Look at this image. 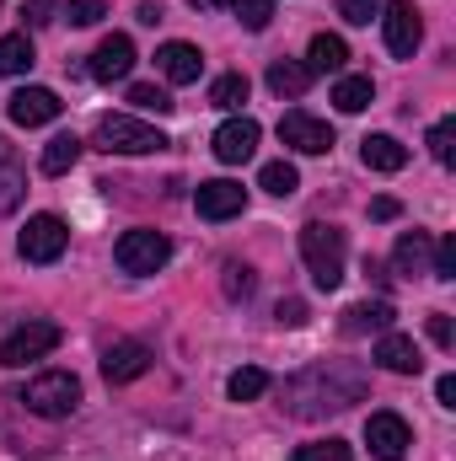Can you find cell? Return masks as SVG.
Returning <instances> with one entry per match:
<instances>
[{"label": "cell", "mask_w": 456, "mask_h": 461, "mask_svg": "<svg viewBox=\"0 0 456 461\" xmlns=\"http://www.w3.org/2000/svg\"><path fill=\"white\" fill-rule=\"evenodd\" d=\"M360 397H365V375L349 370V365H312V370L285 381V408L296 419H328V413H339Z\"/></svg>", "instance_id": "cell-1"}, {"label": "cell", "mask_w": 456, "mask_h": 461, "mask_svg": "<svg viewBox=\"0 0 456 461\" xmlns=\"http://www.w3.org/2000/svg\"><path fill=\"white\" fill-rule=\"evenodd\" d=\"M301 258H306L317 290H339L343 285V263H349V241H343L339 226L312 221V226H301Z\"/></svg>", "instance_id": "cell-2"}, {"label": "cell", "mask_w": 456, "mask_h": 461, "mask_svg": "<svg viewBox=\"0 0 456 461\" xmlns=\"http://www.w3.org/2000/svg\"><path fill=\"white\" fill-rule=\"evenodd\" d=\"M92 145H97V150H114V156H156V150H167L172 140H167L156 123H140V118H129V113H103Z\"/></svg>", "instance_id": "cell-3"}, {"label": "cell", "mask_w": 456, "mask_h": 461, "mask_svg": "<svg viewBox=\"0 0 456 461\" xmlns=\"http://www.w3.org/2000/svg\"><path fill=\"white\" fill-rule=\"evenodd\" d=\"M22 402H27V413H38V419H70V413L81 408V381H76L70 370H43V375L27 381Z\"/></svg>", "instance_id": "cell-4"}, {"label": "cell", "mask_w": 456, "mask_h": 461, "mask_svg": "<svg viewBox=\"0 0 456 461\" xmlns=\"http://www.w3.org/2000/svg\"><path fill=\"white\" fill-rule=\"evenodd\" d=\"M118 268L123 274H156V268H167V258H172V241L161 236V230H123L114 247Z\"/></svg>", "instance_id": "cell-5"}, {"label": "cell", "mask_w": 456, "mask_h": 461, "mask_svg": "<svg viewBox=\"0 0 456 461\" xmlns=\"http://www.w3.org/2000/svg\"><path fill=\"white\" fill-rule=\"evenodd\" d=\"M54 348H59V328H54V322H22L16 333L0 339V365H5V370H22L27 359H43V354H54Z\"/></svg>", "instance_id": "cell-6"}, {"label": "cell", "mask_w": 456, "mask_h": 461, "mask_svg": "<svg viewBox=\"0 0 456 461\" xmlns=\"http://www.w3.org/2000/svg\"><path fill=\"white\" fill-rule=\"evenodd\" d=\"M70 247V226L59 221V215H32L22 236H16V252L27 258V263H54L59 252Z\"/></svg>", "instance_id": "cell-7"}, {"label": "cell", "mask_w": 456, "mask_h": 461, "mask_svg": "<svg viewBox=\"0 0 456 461\" xmlns=\"http://www.w3.org/2000/svg\"><path fill=\"white\" fill-rule=\"evenodd\" d=\"M381 32H387V49H392L397 59H414V49L424 43V22H419L414 0H392V5H381Z\"/></svg>", "instance_id": "cell-8"}, {"label": "cell", "mask_w": 456, "mask_h": 461, "mask_svg": "<svg viewBox=\"0 0 456 461\" xmlns=\"http://www.w3.org/2000/svg\"><path fill=\"white\" fill-rule=\"evenodd\" d=\"M279 140H285L290 150H301V156H328V150H333V129H328L323 118L301 113V108H290V113L279 118Z\"/></svg>", "instance_id": "cell-9"}, {"label": "cell", "mask_w": 456, "mask_h": 461, "mask_svg": "<svg viewBox=\"0 0 456 461\" xmlns=\"http://www.w3.org/2000/svg\"><path fill=\"white\" fill-rule=\"evenodd\" d=\"M365 446L376 461H403L408 446H414V429L397 419V413H370L365 419Z\"/></svg>", "instance_id": "cell-10"}, {"label": "cell", "mask_w": 456, "mask_h": 461, "mask_svg": "<svg viewBox=\"0 0 456 461\" xmlns=\"http://www.w3.org/2000/svg\"><path fill=\"white\" fill-rule=\"evenodd\" d=\"M194 204H199V215H205V221H231V215H242V210H247V188H242V183H231V177H215V183H199Z\"/></svg>", "instance_id": "cell-11"}, {"label": "cell", "mask_w": 456, "mask_h": 461, "mask_svg": "<svg viewBox=\"0 0 456 461\" xmlns=\"http://www.w3.org/2000/svg\"><path fill=\"white\" fill-rule=\"evenodd\" d=\"M150 370V348L140 344V339H118V344L103 348V375L114 381V386H123V381H140Z\"/></svg>", "instance_id": "cell-12"}, {"label": "cell", "mask_w": 456, "mask_h": 461, "mask_svg": "<svg viewBox=\"0 0 456 461\" xmlns=\"http://www.w3.org/2000/svg\"><path fill=\"white\" fill-rule=\"evenodd\" d=\"M59 97L49 92V86H22L11 103H5V113H11V123H22V129H38V123H54L59 118Z\"/></svg>", "instance_id": "cell-13"}, {"label": "cell", "mask_w": 456, "mask_h": 461, "mask_svg": "<svg viewBox=\"0 0 456 461\" xmlns=\"http://www.w3.org/2000/svg\"><path fill=\"white\" fill-rule=\"evenodd\" d=\"M258 140H263V129H258L252 118H226V123L215 129V156H221L226 167H242V161H252Z\"/></svg>", "instance_id": "cell-14"}, {"label": "cell", "mask_w": 456, "mask_h": 461, "mask_svg": "<svg viewBox=\"0 0 456 461\" xmlns=\"http://www.w3.org/2000/svg\"><path fill=\"white\" fill-rule=\"evenodd\" d=\"M134 70V43L123 38V32H114V38H103L97 43V54H92V81H123Z\"/></svg>", "instance_id": "cell-15"}, {"label": "cell", "mask_w": 456, "mask_h": 461, "mask_svg": "<svg viewBox=\"0 0 456 461\" xmlns=\"http://www.w3.org/2000/svg\"><path fill=\"white\" fill-rule=\"evenodd\" d=\"M370 359H376L381 370H392V375H419V370H424L419 344H414V339H403V333H381V344H376Z\"/></svg>", "instance_id": "cell-16"}, {"label": "cell", "mask_w": 456, "mask_h": 461, "mask_svg": "<svg viewBox=\"0 0 456 461\" xmlns=\"http://www.w3.org/2000/svg\"><path fill=\"white\" fill-rule=\"evenodd\" d=\"M161 76L172 81V86H194L199 76H205V54L194 49V43H161Z\"/></svg>", "instance_id": "cell-17"}, {"label": "cell", "mask_w": 456, "mask_h": 461, "mask_svg": "<svg viewBox=\"0 0 456 461\" xmlns=\"http://www.w3.org/2000/svg\"><path fill=\"white\" fill-rule=\"evenodd\" d=\"M360 161H365L370 172H403V167H408V145L392 140V134H365V140H360Z\"/></svg>", "instance_id": "cell-18"}, {"label": "cell", "mask_w": 456, "mask_h": 461, "mask_svg": "<svg viewBox=\"0 0 456 461\" xmlns=\"http://www.w3.org/2000/svg\"><path fill=\"white\" fill-rule=\"evenodd\" d=\"M430 247H435V241H430L424 230H403L397 247H392V268L408 274V279H414V274H430Z\"/></svg>", "instance_id": "cell-19"}, {"label": "cell", "mask_w": 456, "mask_h": 461, "mask_svg": "<svg viewBox=\"0 0 456 461\" xmlns=\"http://www.w3.org/2000/svg\"><path fill=\"white\" fill-rule=\"evenodd\" d=\"M392 322H397V312L387 301H360L343 312V333H392Z\"/></svg>", "instance_id": "cell-20"}, {"label": "cell", "mask_w": 456, "mask_h": 461, "mask_svg": "<svg viewBox=\"0 0 456 461\" xmlns=\"http://www.w3.org/2000/svg\"><path fill=\"white\" fill-rule=\"evenodd\" d=\"M306 86H312V70L301 59H274L269 65V92L274 97H306Z\"/></svg>", "instance_id": "cell-21"}, {"label": "cell", "mask_w": 456, "mask_h": 461, "mask_svg": "<svg viewBox=\"0 0 456 461\" xmlns=\"http://www.w3.org/2000/svg\"><path fill=\"white\" fill-rule=\"evenodd\" d=\"M343 65H349V43H343L339 32H317V38H312L306 70H312V76H317V70H323V76H339Z\"/></svg>", "instance_id": "cell-22"}, {"label": "cell", "mask_w": 456, "mask_h": 461, "mask_svg": "<svg viewBox=\"0 0 456 461\" xmlns=\"http://www.w3.org/2000/svg\"><path fill=\"white\" fill-rule=\"evenodd\" d=\"M22 194H27V172L16 167V156H11L5 140H0V215H11V210L22 204Z\"/></svg>", "instance_id": "cell-23"}, {"label": "cell", "mask_w": 456, "mask_h": 461, "mask_svg": "<svg viewBox=\"0 0 456 461\" xmlns=\"http://www.w3.org/2000/svg\"><path fill=\"white\" fill-rule=\"evenodd\" d=\"M370 103H376L370 76H339V86H333V108L339 113H365Z\"/></svg>", "instance_id": "cell-24"}, {"label": "cell", "mask_w": 456, "mask_h": 461, "mask_svg": "<svg viewBox=\"0 0 456 461\" xmlns=\"http://www.w3.org/2000/svg\"><path fill=\"white\" fill-rule=\"evenodd\" d=\"M76 161H81V140H76V134H54V140L43 145V161H38V167H43L49 177H65Z\"/></svg>", "instance_id": "cell-25"}, {"label": "cell", "mask_w": 456, "mask_h": 461, "mask_svg": "<svg viewBox=\"0 0 456 461\" xmlns=\"http://www.w3.org/2000/svg\"><path fill=\"white\" fill-rule=\"evenodd\" d=\"M32 38L27 32H11V38H0V76H22V70H32Z\"/></svg>", "instance_id": "cell-26"}, {"label": "cell", "mask_w": 456, "mask_h": 461, "mask_svg": "<svg viewBox=\"0 0 456 461\" xmlns=\"http://www.w3.org/2000/svg\"><path fill=\"white\" fill-rule=\"evenodd\" d=\"M258 188H269L274 199H290V194L301 188V172H296L290 161H269V167L258 172Z\"/></svg>", "instance_id": "cell-27"}, {"label": "cell", "mask_w": 456, "mask_h": 461, "mask_svg": "<svg viewBox=\"0 0 456 461\" xmlns=\"http://www.w3.org/2000/svg\"><path fill=\"white\" fill-rule=\"evenodd\" d=\"M226 392H231V402H258V397L269 392V370H258V365L236 370V375L226 381Z\"/></svg>", "instance_id": "cell-28"}, {"label": "cell", "mask_w": 456, "mask_h": 461, "mask_svg": "<svg viewBox=\"0 0 456 461\" xmlns=\"http://www.w3.org/2000/svg\"><path fill=\"white\" fill-rule=\"evenodd\" d=\"M210 103H215L221 113H236V108L247 103V76H242V70H231V76H221V81L210 86Z\"/></svg>", "instance_id": "cell-29"}, {"label": "cell", "mask_w": 456, "mask_h": 461, "mask_svg": "<svg viewBox=\"0 0 456 461\" xmlns=\"http://www.w3.org/2000/svg\"><path fill=\"white\" fill-rule=\"evenodd\" d=\"M231 11H236V22L247 32H263L274 22V0H231Z\"/></svg>", "instance_id": "cell-30"}, {"label": "cell", "mask_w": 456, "mask_h": 461, "mask_svg": "<svg viewBox=\"0 0 456 461\" xmlns=\"http://www.w3.org/2000/svg\"><path fill=\"white\" fill-rule=\"evenodd\" d=\"M129 103H134L140 113H172V108H178L161 86H145V81H140V86H129Z\"/></svg>", "instance_id": "cell-31"}, {"label": "cell", "mask_w": 456, "mask_h": 461, "mask_svg": "<svg viewBox=\"0 0 456 461\" xmlns=\"http://www.w3.org/2000/svg\"><path fill=\"white\" fill-rule=\"evenodd\" d=\"M221 274H226V279H221V285H226V295H231V301H247V295H252V290H258V274H252V268H247V263H226V268H221Z\"/></svg>", "instance_id": "cell-32"}, {"label": "cell", "mask_w": 456, "mask_h": 461, "mask_svg": "<svg viewBox=\"0 0 456 461\" xmlns=\"http://www.w3.org/2000/svg\"><path fill=\"white\" fill-rule=\"evenodd\" d=\"M430 274L435 279H456V236H441L430 247Z\"/></svg>", "instance_id": "cell-33"}, {"label": "cell", "mask_w": 456, "mask_h": 461, "mask_svg": "<svg viewBox=\"0 0 456 461\" xmlns=\"http://www.w3.org/2000/svg\"><path fill=\"white\" fill-rule=\"evenodd\" d=\"M296 461H354V451L343 440H317V446H301Z\"/></svg>", "instance_id": "cell-34"}, {"label": "cell", "mask_w": 456, "mask_h": 461, "mask_svg": "<svg viewBox=\"0 0 456 461\" xmlns=\"http://www.w3.org/2000/svg\"><path fill=\"white\" fill-rule=\"evenodd\" d=\"M381 5H387V0H339V16L349 22V27H365Z\"/></svg>", "instance_id": "cell-35"}, {"label": "cell", "mask_w": 456, "mask_h": 461, "mask_svg": "<svg viewBox=\"0 0 456 461\" xmlns=\"http://www.w3.org/2000/svg\"><path fill=\"white\" fill-rule=\"evenodd\" d=\"M451 140H456V118H441V123L430 129V156H435V161H451Z\"/></svg>", "instance_id": "cell-36"}, {"label": "cell", "mask_w": 456, "mask_h": 461, "mask_svg": "<svg viewBox=\"0 0 456 461\" xmlns=\"http://www.w3.org/2000/svg\"><path fill=\"white\" fill-rule=\"evenodd\" d=\"M65 16H70L76 27H92V22H103V16H108V5H103V0H70V5H65Z\"/></svg>", "instance_id": "cell-37"}, {"label": "cell", "mask_w": 456, "mask_h": 461, "mask_svg": "<svg viewBox=\"0 0 456 461\" xmlns=\"http://www.w3.org/2000/svg\"><path fill=\"white\" fill-rule=\"evenodd\" d=\"M54 11H59V0H22L27 27H49V22H54Z\"/></svg>", "instance_id": "cell-38"}, {"label": "cell", "mask_w": 456, "mask_h": 461, "mask_svg": "<svg viewBox=\"0 0 456 461\" xmlns=\"http://www.w3.org/2000/svg\"><path fill=\"white\" fill-rule=\"evenodd\" d=\"M274 317H279L285 328H301V322H306V301H279V306H274Z\"/></svg>", "instance_id": "cell-39"}, {"label": "cell", "mask_w": 456, "mask_h": 461, "mask_svg": "<svg viewBox=\"0 0 456 461\" xmlns=\"http://www.w3.org/2000/svg\"><path fill=\"white\" fill-rule=\"evenodd\" d=\"M424 328H430V339H435L441 348H451V317H446V312H435V317H430Z\"/></svg>", "instance_id": "cell-40"}, {"label": "cell", "mask_w": 456, "mask_h": 461, "mask_svg": "<svg viewBox=\"0 0 456 461\" xmlns=\"http://www.w3.org/2000/svg\"><path fill=\"white\" fill-rule=\"evenodd\" d=\"M397 215H403L397 199H376V204H370V221H397Z\"/></svg>", "instance_id": "cell-41"}, {"label": "cell", "mask_w": 456, "mask_h": 461, "mask_svg": "<svg viewBox=\"0 0 456 461\" xmlns=\"http://www.w3.org/2000/svg\"><path fill=\"white\" fill-rule=\"evenodd\" d=\"M435 397H441V408H456V375H441L435 381Z\"/></svg>", "instance_id": "cell-42"}, {"label": "cell", "mask_w": 456, "mask_h": 461, "mask_svg": "<svg viewBox=\"0 0 456 461\" xmlns=\"http://www.w3.org/2000/svg\"><path fill=\"white\" fill-rule=\"evenodd\" d=\"M140 22H145V27H156V22H161V5H156V0H145V5H140Z\"/></svg>", "instance_id": "cell-43"}, {"label": "cell", "mask_w": 456, "mask_h": 461, "mask_svg": "<svg viewBox=\"0 0 456 461\" xmlns=\"http://www.w3.org/2000/svg\"><path fill=\"white\" fill-rule=\"evenodd\" d=\"M188 5H199V11H215V5H226V0H188Z\"/></svg>", "instance_id": "cell-44"}]
</instances>
